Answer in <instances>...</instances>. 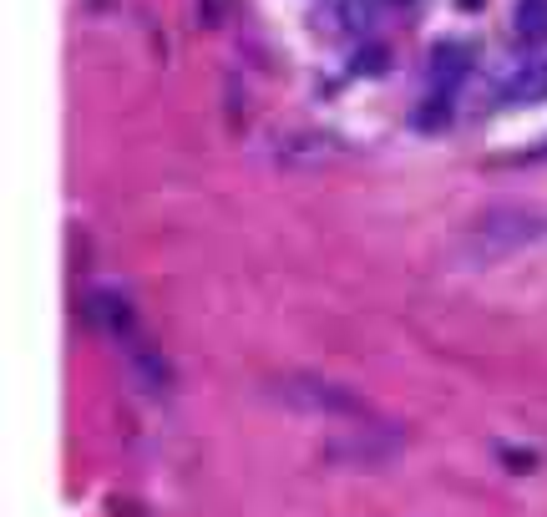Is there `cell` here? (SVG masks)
Here are the masks:
<instances>
[{"instance_id":"cell-1","label":"cell","mask_w":547,"mask_h":517,"mask_svg":"<svg viewBox=\"0 0 547 517\" xmlns=\"http://www.w3.org/2000/svg\"><path fill=\"white\" fill-rule=\"evenodd\" d=\"M466 239H472L477 264H487V259H502L512 249H527V244L547 239V213L527 208V203H502V208H487Z\"/></svg>"},{"instance_id":"cell-10","label":"cell","mask_w":547,"mask_h":517,"mask_svg":"<svg viewBox=\"0 0 547 517\" xmlns=\"http://www.w3.org/2000/svg\"><path fill=\"white\" fill-rule=\"evenodd\" d=\"M380 66H385V51H375V46L360 51V61H355V71H380Z\"/></svg>"},{"instance_id":"cell-8","label":"cell","mask_w":547,"mask_h":517,"mask_svg":"<svg viewBox=\"0 0 547 517\" xmlns=\"http://www.w3.org/2000/svg\"><path fill=\"white\" fill-rule=\"evenodd\" d=\"M340 16L350 31H370L375 26V0H340Z\"/></svg>"},{"instance_id":"cell-4","label":"cell","mask_w":547,"mask_h":517,"mask_svg":"<svg viewBox=\"0 0 547 517\" xmlns=\"http://www.w3.org/2000/svg\"><path fill=\"white\" fill-rule=\"evenodd\" d=\"M82 315H87L92 330H102V335H112V340H137L132 305L122 300L117 289H97V294H87V300H82Z\"/></svg>"},{"instance_id":"cell-5","label":"cell","mask_w":547,"mask_h":517,"mask_svg":"<svg viewBox=\"0 0 547 517\" xmlns=\"http://www.w3.org/2000/svg\"><path fill=\"white\" fill-rule=\"evenodd\" d=\"M461 71H466V46L441 41V46L431 51V87H436V92H451V87L461 82Z\"/></svg>"},{"instance_id":"cell-7","label":"cell","mask_w":547,"mask_h":517,"mask_svg":"<svg viewBox=\"0 0 547 517\" xmlns=\"http://www.w3.org/2000/svg\"><path fill=\"white\" fill-rule=\"evenodd\" d=\"M517 36L527 46H542L547 41V0H517V16H512Z\"/></svg>"},{"instance_id":"cell-2","label":"cell","mask_w":547,"mask_h":517,"mask_svg":"<svg viewBox=\"0 0 547 517\" xmlns=\"http://www.w3.org/2000/svg\"><path fill=\"white\" fill-rule=\"evenodd\" d=\"M274 396L299 416H340V421H365L370 416V406L355 391H345L325 376H284V381H274Z\"/></svg>"},{"instance_id":"cell-6","label":"cell","mask_w":547,"mask_h":517,"mask_svg":"<svg viewBox=\"0 0 547 517\" xmlns=\"http://www.w3.org/2000/svg\"><path fill=\"white\" fill-rule=\"evenodd\" d=\"M502 97H507V102H542V97H547V61H532V66L512 71L507 87H502Z\"/></svg>"},{"instance_id":"cell-3","label":"cell","mask_w":547,"mask_h":517,"mask_svg":"<svg viewBox=\"0 0 547 517\" xmlns=\"http://www.w3.org/2000/svg\"><path fill=\"white\" fill-rule=\"evenodd\" d=\"M396 447H401V431H390L375 416H365V421H350V436L330 441V457L340 467H385L396 457Z\"/></svg>"},{"instance_id":"cell-9","label":"cell","mask_w":547,"mask_h":517,"mask_svg":"<svg viewBox=\"0 0 547 517\" xmlns=\"http://www.w3.org/2000/svg\"><path fill=\"white\" fill-rule=\"evenodd\" d=\"M416 122H421V127H441V122H446V92H436V102H426V107L416 112Z\"/></svg>"}]
</instances>
